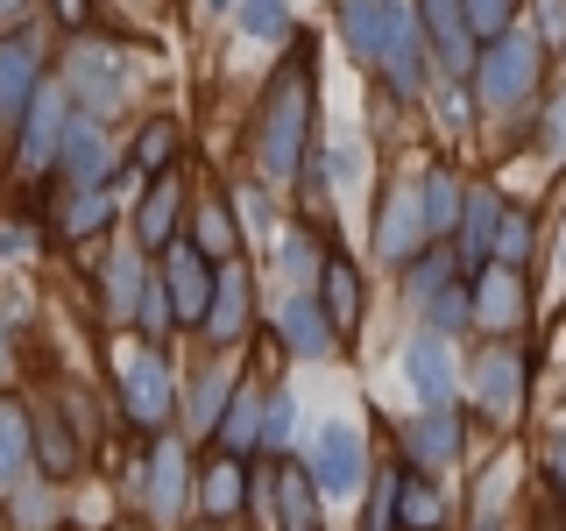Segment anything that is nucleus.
I'll return each instance as SVG.
<instances>
[{
  "label": "nucleus",
  "instance_id": "32",
  "mask_svg": "<svg viewBox=\"0 0 566 531\" xmlns=\"http://www.w3.org/2000/svg\"><path fill=\"white\" fill-rule=\"evenodd\" d=\"M424 220H432V227L460 220V185H453V177H432V185H424Z\"/></svg>",
  "mask_w": 566,
  "mask_h": 531
},
{
  "label": "nucleus",
  "instance_id": "2",
  "mask_svg": "<svg viewBox=\"0 0 566 531\" xmlns=\"http://www.w3.org/2000/svg\"><path fill=\"white\" fill-rule=\"evenodd\" d=\"M531 79H538V43L517 29L489 35V58H482V100L489 106H517L531 93Z\"/></svg>",
  "mask_w": 566,
  "mask_h": 531
},
{
  "label": "nucleus",
  "instance_id": "26",
  "mask_svg": "<svg viewBox=\"0 0 566 531\" xmlns=\"http://www.w3.org/2000/svg\"><path fill=\"white\" fill-rule=\"evenodd\" d=\"M283 531H318V503H312V482L297 468H283V510H276Z\"/></svg>",
  "mask_w": 566,
  "mask_h": 531
},
{
  "label": "nucleus",
  "instance_id": "24",
  "mask_svg": "<svg viewBox=\"0 0 566 531\" xmlns=\"http://www.w3.org/2000/svg\"><path fill=\"white\" fill-rule=\"evenodd\" d=\"M262 404L255 397H248V389H241V397H227V418H220V447L227 454H248V447H255V439H262Z\"/></svg>",
  "mask_w": 566,
  "mask_h": 531
},
{
  "label": "nucleus",
  "instance_id": "3",
  "mask_svg": "<svg viewBox=\"0 0 566 531\" xmlns=\"http://www.w3.org/2000/svg\"><path fill=\"white\" fill-rule=\"evenodd\" d=\"M114 376H120V404H128L135 425H164L170 418V368L156 362L149 347H120Z\"/></svg>",
  "mask_w": 566,
  "mask_h": 531
},
{
  "label": "nucleus",
  "instance_id": "46",
  "mask_svg": "<svg viewBox=\"0 0 566 531\" xmlns=\"http://www.w3.org/2000/svg\"><path fill=\"white\" fill-rule=\"evenodd\" d=\"M553 482H559V496H566V433L553 439Z\"/></svg>",
  "mask_w": 566,
  "mask_h": 531
},
{
  "label": "nucleus",
  "instance_id": "16",
  "mask_svg": "<svg viewBox=\"0 0 566 531\" xmlns=\"http://www.w3.org/2000/svg\"><path fill=\"white\" fill-rule=\"evenodd\" d=\"M424 29L439 43V71H468V8L460 0H424Z\"/></svg>",
  "mask_w": 566,
  "mask_h": 531
},
{
  "label": "nucleus",
  "instance_id": "14",
  "mask_svg": "<svg viewBox=\"0 0 566 531\" xmlns=\"http://www.w3.org/2000/svg\"><path fill=\"white\" fill-rule=\"evenodd\" d=\"M64 142V100L57 93H35L29 100V128H22V170H43Z\"/></svg>",
  "mask_w": 566,
  "mask_h": 531
},
{
  "label": "nucleus",
  "instance_id": "20",
  "mask_svg": "<svg viewBox=\"0 0 566 531\" xmlns=\"http://www.w3.org/2000/svg\"><path fill=\"white\" fill-rule=\"evenodd\" d=\"M241 319H248V283L220 277V283H212V305H206V333H212V341H234Z\"/></svg>",
  "mask_w": 566,
  "mask_h": 531
},
{
  "label": "nucleus",
  "instance_id": "27",
  "mask_svg": "<svg viewBox=\"0 0 566 531\" xmlns=\"http://www.w3.org/2000/svg\"><path fill=\"white\" fill-rule=\"evenodd\" d=\"M106 305H114V312H135L142 305V262L128 256V248L106 262Z\"/></svg>",
  "mask_w": 566,
  "mask_h": 531
},
{
  "label": "nucleus",
  "instance_id": "30",
  "mask_svg": "<svg viewBox=\"0 0 566 531\" xmlns=\"http://www.w3.org/2000/svg\"><path fill=\"white\" fill-rule=\"evenodd\" d=\"M424 312H432V326H439V333H460V326L474 319V298H468V291H453V283H447L439 298H424Z\"/></svg>",
  "mask_w": 566,
  "mask_h": 531
},
{
  "label": "nucleus",
  "instance_id": "34",
  "mask_svg": "<svg viewBox=\"0 0 566 531\" xmlns=\"http://www.w3.org/2000/svg\"><path fill=\"white\" fill-rule=\"evenodd\" d=\"M439 291H447V256H424L418 248L411 256V298L424 305V298H439Z\"/></svg>",
  "mask_w": 566,
  "mask_h": 531
},
{
  "label": "nucleus",
  "instance_id": "43",
  "mask_svg": "<svg viewBox=\"0 0 566 531\" xmlns=\"http://www.w3.org/2000/svg\"><path fill=\"white\" fill-rule=\"evenodd\" d=\"M14 256H29V227H0V262H14Z\"/></svg>",
  "mask_w": 566,
  "mask_h": 531
},
{
  "label": "nucleus",
  "instance_id": "47",
  "mask_svg": "<svg viewBox=\"0 0 566 531\" xmlns=\"http://www.w3.org/2000/svg\"><path fill=\"white\" fill-rule=\"evenodd\" d=\"M57 14L64 22H85V0H57Z\"/></svg>",
  "mask_w": 566,
  "mask_h": 531
},
{
  "label": "nucleus",
  "instance_id": "37",
  "mask_svg": "<svg viewBox=\"0 0 566 531\" xmlns=\"http://www.w3.org/2000/svg\"><path fill=\"white\" fill-rule=\"evenodd\" d=\"M43 468H50V475L71 468V433H64L57 418H43Z\"/></svg>",
  "mask_w": 566,
  "mask_h": 531
},
{
  "label": "nucleus",
  "instance_id": "44",
  "mask_svg": "<svg viewBox=\"0 0 566 531\" xmlns=\"http://www.w3.org/2000/svg\"><path fill=\"white\" fill-rule=\"evenodd\" d=\"M326 170H333V185H347V177L361 170V149H333V164H326Z\"/></svg>",
  "mask_w": 566,
  "mask_h": 531
},
{
  "label": "nucleus",
  "instance_id": "40",
  "mask_svg": "<svg viewBox=\"0 0 566 531\" xmlns=\"http://www.w3.org/2000/svg\"><path fill=\"white\" fill-rule=\"evenodd\" d=\"M262 439H270V447H283V439H291V397H270V418H262Z\"/></svg>",
  "mask_w": 566,
  "mask_h": 531
},
{
  "label": "nucleus",
  "instance_id": "36",
  "mask_svg": "<svg viewBox=\"0 0 566 531\" xmlns=\"http://www.w3.org/2000/svg\"><path fill=\"white\" fill-rule=\"evenodd\" d=\"M524 248H531V220H503V227H495V262H510V270H517Z\"/></svg>",
  "mask_w": 566,
  "mask_h": 531
},
{
  "label": "nucleus",
  "instance_id": "8",
  "mask_svg": "<svg viewBox=\"0 0 566 531\" xmlns=\"http://www.w3.org/2000/svg\"><path fill=\"white\" fill-rule=\"evenodd\" d=\"M376 64L389 71V85H397V93H418V85H424V43H418V14H411V8H397L389 43H382Z\"/></svg>",
  "mask_w": 566,
  "mask_h": 531
},
{
  "label": "nucleus",
  "instance_id": "41",
  "mask_svg": "<svg viewBox=\"0 0 566 531\" xmlns=\"http://www.w3.org/2000/svg\"><path fill=\"white\" fill-rule=\"evenodd\" d=\"M170 142H177V135H170V121H156V128L142 135V149H135V156H142V164H164V156H170Z\"/></svg>",
  "mask_w": 566,
  "mask_h": 531
},
{
  "label": "nucleus",
  "instance_id": "17",
  "mask_svg": "<svg viewBox=\"0 0 566 531\" xmlns=\"http://www.w3.org/2000/svg\"><path fill=\"white\" fill-rule=\"evenodd\" d=\"M57 156H64V177H71V185H99V177H106V135L85 128V121H71V128H64Z\"/></svg>",
  "mask_w": 566,
  "mask_h": 531
},
{
  "label": "nucleus",
  "instance_id": "12",
  "mask_svg": "<svg viewBox=\"0 0 566 531\" xmlns=\"http://www.w3.org/2000/svg\"><path fill=\"white\" fill-rule=\"evenodd\" d=\"M397 8H403V0H340V35L361 50V58H382Z\"/></svg>",
  "mask_w": 566,
  "mask_h": 531
},
{
  "label": "nucleus",
  "instance_id": "31",
  "mask_svg": "<svg viewBox=\"0 0 566 531\" xmlns=\"http://www.w3.org/2000/svg\"><path fill=\"white\" fill-rule=\"evenodd\" d=\"M99 220H106V191L99 185H78V199L64 206V227H71V235H93Z\"/></svg>",
  "mask_w": 566,
  "mask_h": 531
},
{
  "label": "nucleus",
  "instance_id": "33",
  "mask_svg": "<svg viewBox=\"0 0 566 531\" xmlns=\"http://www.w3.org/2000/svg\"><path fill=\"white\" fill-rule=\"evenodd\" d=\"M241 29L262 35V43H276L283 35V0H241Z\"/></svg>",
  "mask_w": 566,
  "mask_h": 531
},
{
  "label": "nucleus",
  "instance_id": "25",
  "mask_svg": "<svg viewBox=\"0 0 566 531\" xmlns=\"http://www.w3.org/2000/svg\"><path fill=\"white\" fill-rule=\"evenodd\" d=\"M185 510V447H164L156 454V518H177Z\"/></svg>",
  "mask_w": 566,
  "mask_h": 531
},
{
  "label": "nucleus",
  "instance_id": "45",
  "mask_svg": "<svg viewBox=\"0 0 566 531\" xmlns=\"http://www.w3.org/2000/svg\"><path fill=\"white\" fill-rule=\"evenodd\" d=\"M283 270H291V277L312 270V248H305V241H283Z\"/></svg>",
  "mask_w": 566,
  "mask_h": 531
},
{
  "label": "nucleus",
  "instance_id": "49",
  "mask_svg": "<svg viewBox=\"0 0 566 531\" xmlns=\"http://www.w3.org/2000/svg\"><path fill=\"white\" fill-rule=\"evenodd\" d=\"M0 8H14V0H0Z\"/></svg>",
  "mask_w": 566,
  "mask_h": 531
},
{
  "label": "nucleus",
  "instance_id": "28",
  "mask_svg": "<svg viewBox=\"0 0 566 531\" xmlns=\"http://www.w3.org/2000/svg\"><path fill=\"white\" fill-rule=\"evenodd\" d=\"M177 177H164V185L149 191V206H142V241H170V220H177Z\"/></svg>",
  "mask_w": 566,
  "mask_h": 531
},
{
  "label": "nucleus",
  "instance_id": "7",
  "mask_svg": "<svg viewBox=\"0 0 566 531\" xmlns=\"http://www.w3.org/2000/svg\"><path fill=\"white\" fill-rule=\"evenodd\" d=\"M424 199H411V185L403 191H389V206H382V220H376V241H382V256L389 262H411L418 248H424Z\"/></svg>",
  "mask_w": 566,
  "mask_h": 531
},
{
  "label": "nucleus",
  "instance_id": "1",
  "mask_svg": "<svg viewBox=\"0 0 566 531\" xmlns=\"http://www.w3.org/2000/svg\"><path fill=\"white\" fill-rule=\"evenodd\" d=\"M291 71L276 79L270 121H262V170H270L276 185H283V177H297V156H305V79H291Z\"/></svg>",
  "mask_w": 566,
  "mask_h": 531
},
{
  "label": "nucleus",
  "instance_id": "38",
  "mask_svg": "<svg viewBox=\"0 0 566 531\" xmlns=\"http://www.w3.org/2000/svg\"><path fill=\"white\" fill-rule=\"evenodd\" d=\"M199 248H206V256H227V248H234V227H227V212H220V206H212L206 220H199Z\"/></svg>",
  "mask_w": 566,
  "mask_h": 531
},
{
  "label": "nucleus",
  "instance_id": "35",
  "mask_svg": "<svg viewBox=\"0 0 566 531\" xmlns=\"http://www.w3.org/2000/svg\"><path fill=\"white\" fill-rule=\"evenodd\" d=\"M468 8V29L474 35H503L510 29V0H460Z\"/></svg>",
  "mask_w": 566,
  "mask_h": 531
},
{
  "label": "nucleus",
  "instance_id": "10",
  "mask_svg": "<svg viewBox=\"0 0 566 531\" xmlns=\"http://www.w3.org/2000/svg\"><path fill=\"white\" fill-rule=\"evenodd\" d=\"M403 383L418 389L424 412L447 404L453 397V354H447V341H411V354H403Z\"/></svg>",
  "mask_w": 566,
  "mask_h": 531
},
{
  "label": "nucleus",
  "instance_id": "21",
  "mask_svg": "<svg viewBox=\"0 0 566 531\" xmlns=\"http://www.w3.org/2000/svg\"><path fill=\"white\" fill-rule=\"evenodd\" d=\"M318 291H326V312L340 319V326H354V319H361V277H354V262L333 256L326 270H318Z\"/></svg>",
  "mask_w": 566,
  "mask_h": 531
},
{
  "label": "nucleus",
  "instance_id": "13",
  "mask_svg": "<svg viewBox=\"0 0 566 531\" xmlns=\"http://www.w3.org/2000/svg\"><path fill=\"white\" fill-rule=\"evenodd\" d=\"M495 227H503V212H495L489 191H468V206H460V220H453V256L460 262H489L495 256Z\"/></svg>",
  "mask_w": 566,
  "mask_h": 531
},
{
  "label": "nucleus",
  "instance_id": "39",
  "mask_svg": "<svg viewBox=\"0 0 566 531\" xmlns=\"http://www.w3.org/2000/svg\"><path fill=\"white\" fill-rule=\"evenodd\" d=\"M227 397V376H206L199 389H191V404H199V412H191V418H199V425H220V412H212V404H220Z\"/></svg>",
  "mask_w": 566,
  "mask_h": 531
},
{
  "label": "nucleus",
  "instance_id": "6",
  "mask_svg": "<svg viewBox=\"0 0 566 531\" xmlns=\"http://www.w3.org/2000/svg\"><path fill=\"white\" fill-rule=\"evenodd\" d=\"M206 248H185L177 241L170 248V262H164V277H170V312L177 319H199L206 326V305H212V270H206Z\"/></svg>",
  "mask_w": 566,
  "mask_h": 531
},
{
  "label": "nucleus",
  "instance_id": "18",
  "mask_svg": "<svg viewBox=\"0 0 566 531\" xmlns=\"http://www.w3.org/2000/svg\"><path fill=\"white\" fill-rule=\"evenodd\" d=\"M517 312H524L517 270H510V262H495V270L482 277V291H474V319H482V326H517Z\"/></svg>",
  "mask_w": 566,
  "mask_h": 531
},
{
  "label": "nucleus",
  "instance_id": "5",
  "mask_svg": "<svg viewBox=\"0 0 566 531\" xmlns=\"http://www.w3.org/2000/svg\"><path fill=\"white\" fill-rule=\"evenodd\" d=\"M71 93L93 106V114H114L120 93H128L120 85V58L106 43H71Z\"/></svg>",
  "mask_w": 566,
  "mask_h": 531
},
{
  "label": "nucleus",
  "instance_id": "11",
  "mask_svg": "<svg viewBox=\"0 0 566 531\" xmlns=\"http://www.w3.org/2000/svg\"><path fill=\"white\" fill-rule=\"evenodd\" d=\"M403 454H411V468H447V460L460 454V418L453 412H424L411 433H403Z\"/></svg>",
  "mask_w": 566,
  "mask_h": 531
},
{
  "label": "nucleus",
  "instance_id": "22",
  "mask_svg": "<svg viewBox=\"0 0 566 531\" xmlns=\"http://www.w3.org/2000/svg\"><path fill=\"white\" fill-rule=\"evenodd\" d=\"M29 475V425L14 404H0V489H14Z\"/></svg>",
  "mask_w": 566,
  "mask_h": 531
},
{
  "label": "nucleus",
  "instance_id": "9",
  "mask_svg": "<svg viewBox=\"0 0 566 531\" xmlns=\"http://www.w3.org/2000/svg\"><path fill=\"white\" fill-rule=\"evenodd\" d=\"M283 341H291V354H305V362H326L333 354V312L318 298H283Z\"/></svg>",
  "mask_w": 566,
  "mask_h": 531
},
{
  "label": "nucleus",
  "instance_id": "48",
  "mask_svg": "<svg viewBox=\"0 0 566 531\" xmlns=\"http://www.w3.org/2000/svg\"><path fill=\"white\" fill-rule=\"evenodd\" d=\"M0 376H8V326H0Z\"/></svg>",
  "mask_w": 566,
  "mask_h": 531
},
{
  "label": "nucleus",
  "instance_id": "15",
  "mask_svg": "<svg viewBox=\"0 0 566 531\" xmlns=\"http://www.w3.org/2000/svg\"><path fill=\"white\" fill-rule=\"evenodd\" d=\"M35 100V50L14 35V43H0V121H22Z\"/></svg>",
  "mask_w": 566,
  "mask_h": 531
},
{
  "label": "nucleus",
  "instance_id": "4",
  "mask_svg": "<svg viewBox=\"0 0 566 531\" xmlns=\"http://www.w3.org/2000/svg\"><path fill=\"white\" fill-rule=\"evenodd\" d=\"M312 475H318V489H326V496H354V489H361V475H368V454H361V433H354L347 418L318 425Z\"/></svg>",
  "mask_w": 566,
  "mask_h": 531
},
{
  "label": "nucleus",
  "instance_id": "23",
  "mask_svg": "<svg viewBox=\"0 0 566 531\" xmlns=\"http://www.w3.org/2000/svg\"><path fill=\"white\" fill-rule=\"evenodd\" d=\"M397 518L411 524V531H439L447 503H439V489H432V482H411V475H403V482H397Z\"/></svg>",
  "mask_w": 566,
  "mask_h": 531
},
{
  "label": "nucleus",
  "instance_id": "29",
  "mask_svg": "<svg viewBox=\"0 0 566 531\" xmlns=\"http://www.w3.org/2000/svg\"><path fill=\"white\" fill-rule=\"evenodd\" d=\"M234 503H241V468H234V454H227L220 468L206 475V510H212V518H227Z\"/></svg>",
  "mask_w": 566,
  "mask_h": 531
},
{
  "label": "nucleus",
  "instance_id": "42",
  "mask_svg": "<svg viewBox=\"0 0 566 531\" xmlns=\"http://www.w3.org/2000/svg\"><path fill=\"white\" fill-rule=\"evenodd\" d=\"M545 149H566V93L553 100V121H545Z\"/></svg>",
  "mask_w": 566,
  "mask_h": 531
},
{
  "label": "nucleus",
  "instance_id": "19",
  "mask_svg": "<svg viewBox=\"0 0 566 531\" xmlns=\"http://www.w3.org/2000/svg\"><path fill=\"white\" fill-rule=\"evenodd\" d=\"M482 404H489L495 418H510V412H517V354H510V347L482 354Z\"/></svg>",
  "mask_w": 566,
  "mask_h": 531
}]
</instances>
